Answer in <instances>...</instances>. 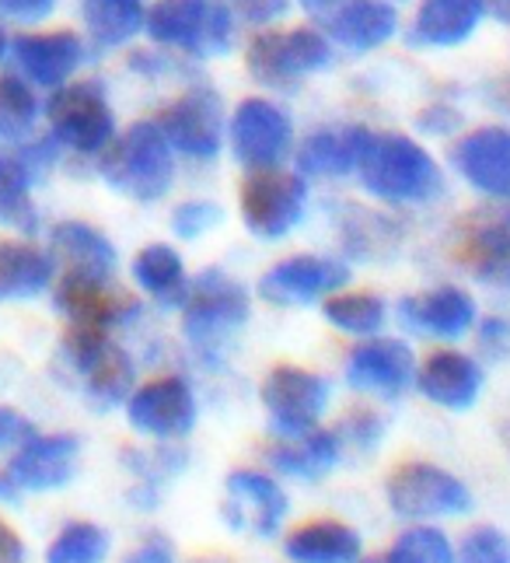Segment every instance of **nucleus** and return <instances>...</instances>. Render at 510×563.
<instances>
[{"mask_svg": "<svg viewBox=\"0 0 510 563\" xmlns=\"http://www.w3.org/2000/svg\"><path fill=\"white\" fill-rule=\"evenodd\" d=\"M483 0H420L409 43L413 46H462L483 22Z\"/></svg>", "mask_w": 510, "mask_h": 563, "instance_id": "c85d7f7f", "label": "nucleus"}, {"mask_svg": "<svg viewBox=\"0 0 510 563\" xmlns=\"http://www.w3.org/2000/svg\"><path fill=\"white\" fill-rule=\"evenodd\" d=\"M60 364L81 382L85 399L98 413L123 406L136 388V364L112 340L109 329L95 325H67L60 340Z\"/></svg>", "mask_w": 510, "mask_h": 563, "instance_id": "7ed1b4c3", "label": "nucleus"}, {"mask_svg": "<svg viewBox=\"0 0 510 563\" xmlns=\"http://www.w3.org/2000/svg\"><path fill=\"white\" fill-rule=\"evenodd\" d=\"M284 556L290 563H361L364 539L346 521L319 518L304 521L284 539Z\"/></svg>", "mask_w": 510, "mask_h": 563, "instance_id": "a878e982", "label": "nucleus"}, {"mask_svg": "<svg viewBox=\"0 0 510 563\" xmlns=\"http://www.w3.org/2000/svg\"><path fill=\"white\" fill-rule=\"evenodd\" d=\"M53 8H56V0H0V14L11 18V22H22V25L46 22Z\"/></svg>", "mask_w": 510, "mask_h": 563, "instance_id": "a18cd8bd", "label": "nucleus"}, {"mask_svg": "<svg viewBox=\"0 0 510 563\" xmlns=\"http://www.w3.org/2000/svg\"><path fill=\"white\" fill-rule=\"evenodd\" d=\"M158 126L168 137L171 151L192 162H213L224 144V102L221 95L196 85L175 102H168L158 115Z\"/></svg>", "mask_w": 510, "mask_h": 563, "instance_id": "9b49d317", "label": "nucleus"}, {"mask_svg": "<svg viewBox=\"0 0 510 563\" xmlns=\"http://www.w3.org/2000/svg\"><path fill=\"white\" fill-rule=\"evenodd\" d=\"M123 465L133 476V487L126 490V500L136 511H154L162 504L165 487L182 476V470L189 465V452L179 449V444H154V449H126Z\"/></svg>", "mask_w": 510, "mask_h": 563, "instance_id": "cd10ccee", "label": "nucleus"}, {"mask_svg": "<svg viewBox=\"0 0 510 563\" xmlns=\"http://www.w3.org/2000/svg\"><path fill=\"white\" fill-rule=\"evenodd\" d=\"M319 14L329 43L350 53H370L399 32V11L388 0H332Z\"/></svg>", "mask_w": 510, "mask_h": 563, "instance_id": "4be33fe9", "label": "nucleus"}, {"mask_svg": "<svg viewBox=\"0 0 510 563\" xmlns=\"http://www.w3.org/2000/svg\"><path fill=\"white\" fill-rule=\"evenodd\" d=\"M263 406L269 413V431L277 438H301L315 431L329 410L332 388L319 372L298 364H277L263 378Z\"/></svg>", "mask_w": 510, "mask_h": 563, "instance_id": "1a4fd4ad", "label": "nucleus"}, {"mask_svg": "<svg viewBox=\"0 0 510 563\" xmlns=\"http://www.w3.org/2000/svg\"><path fill=\"white\" fill-rule=\"evenodd\" d=\"M112 536L98 521H67L46 547V563H106Z\"/></svg>", "mask_w": 510, "mask_h": 563, "instance_id": "e433bc0d", "label": "nucleus"}, {"mask_svg": "<svg viewBox=\"0 0 510 563\" xmlns=\"http://www.w3.org/2000/svg\"><path fill=\"white\" fill-rule=\"evenodd\" d=\"M53 256L64 260V269L112 277L115 274V245L88 221H60L49 231Z\"/></svg>", "mask_w": 510, "mask_h": 563, "instance_id": "2f4dec72", "label": "nucleus"}, {"mask_svg": "<svg viewBox=\"0 0 510 563\" xmlns=\"http://www.w3.org/2000/svg\"><path fill=\"white\" fill-rule=\"evenodd\" d=\"M479 346L486 351V357H503L510 351V322L494 316L479 325Z\"/></svg>", "mask_w": 510, "mask_h": 563, "instance_id": "49530a36", "label": "nucleus"}, {"mask_svg": "<svg viewBox=\"0 0 510 563\" xmlns=\"http://www.w3.org/2000/svg\"><path fill=\"white\" fill-rule=\"evenodd\" d=\"M361 563H455V547L430 521H417L413 529L399 532L391 550L364 556Z\"/></svg>", "mask_w": 510, "mask_h": 563, "instance_id": "c9c22d12", "label": "nucleus"}, {"mask_svg": "<svg viewBox=\"0 0 510 563\" xmlns=\"http://www.w3.org/2000/svg\"><path fill=\"white\" fill-rule=\"evenodd\" d=\"M483 4H486V11H494L500 22L510 25V0H483Z\"/></svg>", "mask_w": 510, "mask_h": 563, "instance_id": "603ef678", "label": "nucleus"}, {"mask_svg": "<svg viewBox=\"0 0 510 563\" xmlns=\"http://www.w3.org/2000/svg\"><path fill=\"white\" fill-rule=\"evenodd\" d=\"M98 176L126 200H162L175 183V151L158 120H141L115 133L112 144L98 154Z\"/></svg>", "mask_w": 510, "mask_h": 563, "instance_id": "f257e3e1", "label": "nucleus"}, {"mask_svg": "<svg viewBox=\"0 0 510 563\" xmlns=\"http://www.w3.org/2000/svg\"><path fill=\"white\" fill-rule=\"evenodd\" d=\"M35 172L25 165V158L11 144L0 151V224H8L22 235H35L38 231V210L32 203V186Z\"/></svg>", "mask_w": 510, "mask_h": 563, "instance_id": "473e14b6", "label": "nucleus"}, {"mask_svg": "<svg viewBox=\"0 0 510 563\" xmlns=\"http://www.w3.org/2000/svg\"><path fill=\"white\" fill-rule=\"evenodd\" d=\"M301 4H304V8H311V11H322V8H329V4H332V0H301Z\"/></svg>", "mask_w": 510, "mask_h": 563, "instance_id": "6e6d98bb", "label": "nucleus"}, {"mask_svg": "<svg viewBox=\"0 0 510 563\" xmlns=\"http://www.w3.org/2000/svg\"><path fill=\"white\" fill-rule=\"evenodd\" d=\"M77 459H81V438L77 434H32L22 441L8 459L4 476L14 490L22 494H49L64 490L77 476Z\"/></svg>", "mask_w": 510, "mask_h": 563, "instance_id": "dca6fc26", "label": "nucleus"}, {"mask_svg": "<svg viewBox=\"0 0 510 563\" xmlns=\"http://www.w3.org/2000/svg\"><path fill=\"white\" fill-rule=\"evenodd\" d=\"M8 56L14 60L18 74L25 77L32 88H60L85 64V43L77 32L56 29V32H25L11 38Z\"/></svg>", "mask_w": 510, "mask_h": 563, "instance_id": "aec40b11", "label": "nucleus"}, {"mask_svg": "<svg viewBox=\"0 0 510 563\" xmlns=\"http://www.w3.org/2000/svg\"><path fill=\"white\" fill-rule=\"evenodd\" d=\"M35 434V427L25 413L11 410V406H0V452L4 449H18L22 441H29Z\"/></svg>", "mask_w": 510, "mask_h": 563, "instance_id": "c03bdc74", "label": "nucleus"}, {"mask_svg": "<svg viewBox=\"0 0 510 563\" xmlns=\"http://www.w3.org/2000/svg\"><path fill=\"white\" fill-rule=\"evenodd\" d=\"M43 109L49 120V133L64 151L91 158V154H102L115 137V112L98 81H67L53 88Z\"/></svg>", "mask_w": 510, "mask_h": 563, "instance_id": "6e6552de", "label": "nucleus"}, {"mask_svg": "<svg viewBox=\"0 0 510 563\" xmlns=\"http://www.w3.org/2000/svg\"><path fill=\"white\" fill-rule=\"evenodd\" d=\"M120 563H179V560H175V547L168 536L151 532V536H144L141 547H133Z\"/></svg>", "mask_w": 510, "mask_h": 563, "instance_id": "37998d69", "label": "nucleus"}, {"mask_svg": "<svg viewBox=\"0 0 510 563\" xmlns=\"http://www.w3.org/2000/svg\"><path fill=\"white\" fill-rule=\"evenodd\" d=\"M399 322L417 336L434 340H462L476 325V298L465 287L444 284L423 290L399 305Z\"/></svg>", "mask_w": 510, "mask_h": 563, "instance_id": "5701e85b", "label": "nucleus"}, {"mask_svg": "<svg viewBox=\"0 0 510 563\" xmlns=\"http://www.w3.org/2000/svg\"><path fill=\"white\" fill-rule=\"evenodd\" d=\"M370 141H375V130H367L361 123L315 130L298 147L301 176H319V179H343V176H350V172L361 168Z\"/></svg>", "mask_w": 510, "mask_h": 563, "instance_id": "393cba45", "label": "nucleus"}, {"mask_svg": "<svg viewBox=\"0 0 510 563\" xmlns=\"http://www.w3.org/2000/svg\"><path fill=\"white\" fill-rule=\"evenodd\" d=\"M130 70H136V74H144V77H165V74H171V70H179V64L171 60L168 53H151V49H136V53H130Z\"/></svg>", "mask_w": 510, "mask_h": 563, "instance_id": "09e8293b", "label": "nucleus"}, {"mask_svg": "<svg viewBox=\"0 0 510 563\" xmlns=\"http://www.w3.org/2000/svg\"><path fill=\"white\" fill-rule=\"evenodd\" d=\"M332 64V43L322 29H263L245 49V67L263 88H290Z\"/></svg>", "mask_w": 510, "mask_h": 563, "instance_id": "0eeeda50", "label": "nucleus"}, {"mask_svg": "<svg viewBox=\"0 0 510 563\" xmlns=\"http://www.w3.org/2000/svg\"><path fill=\"white\" fill-rule=\"evenodd\" d=\"M388 508L406 521L462 518L476 508V497L465 483L434 462H402L385 479Z\"/></svg>", "mask_w": 510, "mask_h": 563, "instance_id": "423d86ee", "label": "nucleus"}, {"mask_svg": "<svg viewBox=\"0 0 510 563\" xmlns=\"http://www.w3.org/2000/svg\"><path fill=\"white\" fill-rule=\"evenodd\" d=\"M221 515L231 532H245L255 539H277L290 515V500L269 473L234 470L224 479Z\"/></svg>", "mask_w": 510, "mask_h": 563, "instance_id": "2eb2a0df", "label": "nucleus"}, {"mask_svg": "<svg viewBox=\"0 0 510 563\" xmlns=\"http://www.w3.org/2000/svg\"><path fill=\"white\" fill-rule=\"evenodd\" d=\"M248 322V295L245 287L228 277L224 269H203L189 284V298L182 305V333L189 346L203 357V364H218L228 343L242 333Z\"/></svg>", "mask_w": 510, "mask_h": 563, "instance_id": "20e7f679", "label": "nucleus"}, {"mask_svg": "<svg viewBox=\"0 0 510 563\" xmlns=\"http://www.w3.org/2000/svg\"><path fill=\"white\" fill-rule=\"evenodd\" d=\"M340 438L343 444H357V449L370 452V449H378V441L385 438V420L370 410H353L340 427Z\"/></svg>", "mask_w": 510, "mask_h": 563, "instance_id": "a19ab883", "label": "nucleus"}, {"mask_svg": "<svg viewBox=\"0 0 510 563\" xmlns=\"http://www.w3.org/2000/svg\"><path fill=\"white\" fill-rule=\"evenodd\" d=\"M14 494H18V490L11 487V479H8L4 473H0V500H11Z\"/></svg>", "mask_w": 510, "mask_h": 563, "instance_id": "864d4df0", "label": "nucleus"}, {"mask_svg": "<svg viewBox=\"0 0 510 563\" xmlns=\"http://www.w3.org/2000/svg\"><path fill=\"white\" fill-rule=\"evenodd\" d=\"M455 563H510V536L497 526H476L455 547Z\"/></svg>", "mask_w": 510, "mask_h": 563, "instance_id": "58836bf2", "label": "nucleus"}, {"mask_svg": "<svg viewBox=\"0 0 510 563\" xmlns=\"http://www.w3.org/2000/svg\"><path fill=\"white\" fill-rule=\"evenodd\" d=\"M196 417H200V402H196L192 385L179 375H162L144 385H136L126 399V420L136 434L154 441H179L186 438Z\"/></svg>", "mask_w": 510, "mask_h": 563, "instance_id": "ddd939ff", "label": "nucleus"}, {"mask_svg": "<svg viewBox=\"0 0 510 563\" xmlns=\"http://www.w3.org/2000/svg\"><path fill=\"white\" fill-rule=\"evenodd\" d=\"M144 32L186 56H224L234 46V14L228 0H158L147 11Z\"/></svg>", "mask_w": 510, "mask_h": 563, "instance_id": "39448f33", "label": "nucleus"}, {"mask_svg": "<svg viewBox=\"0 0 510 563\" xmlns=\"http://www.w3.org/2000/svg\"><path fill=\"white\" fill-rule=\"evenodd\" d=\"M228 8L234 14V22L266 29V25H277L280 18H287L290 0H228Z\"/></svg>", "mask_w": 510, "mask_h": 563, "instance_id": "79ce46f5", "label": "nucleus"}, {"mask_svg": "<svg viewBox=\"0 0 510 563\" xmlns=\"http://www.w3.org/2000/svg\"><path fill=\"white\" fill-rule=\"evenodd\" d=\"M53 305L70 325H95V329H120L141 316V301L123 295L112 277L81 274V269H64L53 284Z\"/></svg>", "mask_w": 510, "mask_h": 563, "instance_id": "4468645a", "label": "nucleus"}, {"mask_svg": "<svg viewBox=\"0 0 510 563\" xmlns=\"http://www.w3.org/2000/svg\"><path fill=\"white\" fill-rule=\"evenodd\" d=\"M81 18L98 49H115L144 32L147 8L144 0H81Z\"/></svg>", "mask_w": 510, "mask_h": 563, "instance_id": "72a5a7b5", "label": "nucleus"}, {"mask_svg": "<svg viewBox=\"0 0 510 563\" xmlns=\"http://www.w3.org/2000/svg\"><path fill=\"white\" fill-rule=\"evenodd\" d=\"M489 99H494L503 112H510V77H503V81L494 85V91H489Z\"/></svg>", "mask_w": 510, "mask_h": 563, "instance_id": "3c124183", "label": "nucleus"}, {"mask_svg": "<svg viewBox=\"0 0 510 563\" xmlns=\"http://www.w3.org/2000/svg\"><path fill=\"white\" fill-rule=\"evenodd\" d=\"M420 130L423 133H434V137H447L451 130H458V123H462V115L455 112V109H447V106H426L423 112H420Z\"/></svg>", "mask_w": 510, "mask_h": 563, "instance_id": "de8ad7c7", "label": "nucleus"}, {"mask_svg": "<svg viewBox=\"0 0 510 563\" xmlns=\"http://www.w3.org/2000/svg\"><path fill=\"white\" fill-rule=\"evenodd\" d=\"M417 378V357L396 336H367L346 357V385L375 399H399Z\"/></svg>", "mask_w": 510, "mask_h": 563, "instance_id": "a211bd4d", "label": "nucleus"}, {"mask_svg": "<svg viewBox=\"0 0 510 563\" xmlns=\"http://www.w3.org/2000/svg\"><path fill=\"white\" fill-rule=\"evenodd\" d=\"M413 382L423 399L441 406V410L462 413V410H473L479 402L486 375L476 357L458 354V351H434L430 357H423Z\"/></svg>", "mask_w": 510, "mask_h": 563, "instance_id": "b1692460", "label": "nucleus"}, {"mask_svg": "<svg viewBox=\"0 0 510 563\" xmlns=\"http://www.w3.org/2000/svg\"><path fill=\"white\" fill-rule=\"evenodd\" d=\"M350 284V266L332 256H287L277 266H269L259 280L263 301L290 308L325 301Z\"/></svg>", "mask_w": 510, "mask_h": 563, "instance_id": "f3484780", "label": "nucleus"}, {"mask_svg": "<svg viewBox=\"0 0 510 563\" xmlns=\"http://www.w3.org/2000/svg\"><path fill=\"white\" fill-rule=\"evenodd\" d=\"M357 172L370 197L385 203H426L444 192V176L434 154L402 133H375Z\"/></svg>", "mask_w": 510, "mask_h": 563, "instance_id": "f03ea898", "label": "nucleus"}, {"mask_svg": "<svg viewBox=\"0 0 510 563\" xmlns=\"http://www.w3.org/2000/svg\"><path fill=\"white\" fill-rule=\"evenodd\" d=\"M56 263L46 249L32 242L4 239L0 242V305L4 301H29L53 287Z\"/></svg>", "mask_w": 510, "mask_h": 563, "instance_id": "c756f323", "label": "nucleus"}, {"mask_svg": "<svg viewBox=\"0 0 510 563\" xmlns=\"http://www.w3.org/2000/svg\"><path fill=\"white\" fill-rule=\"evenodd\" d=\"M228 141L234 162L248 172L280 168L293 147L290 115L269 99H245L231 115Z\"/></svg>", "mask_w": 510, "mask_h": 563, "instance_id": "f8f14e48", "label": "nucleus"}, {"mask_svg": "<svg viewBox=\"0 0 510 563\" xmlns=\"http://www.w3.org/2000/svg\"><path fill=\"white\" fill-rule=\"evenodd\" d=\"M224 221V210L218 203H210V200H186L175 207L171 213V231L179 239L192 242V239H203L207 231H213Z\"/></svg>", "mask_w": 510, "mask_h": 563, "instance_id": "ea45409f", "label": "nucleus"}, {"mask_svg": "<svg viewBox=\"0 0 510 563\" xmlns=\"http://www.w3.org/2000/svg\"><path fill=\"white\" fill-rule=\"evenodd\" d=\"M451 165L476 192L489 200H510V130L479 126L451 147Z\"/></svg>", "mask_w": 510, "mask_h": 563, "instance_id": "412c9836", "label": "nucleus"}, {"mask_svg": "<svg viewBox=\"0 0 510 563\" xmlns=\"http://www.w3.org/2000/svg\"><path fill=\"white\" fill-rule=\"evenodd\" d=\"M25 560H29L25 539L18 536L14 526H8V521L0 518V563H25Z\"/></svg>", "mask_w": 510, "mask_h": 563, "instance_id": "8fccbe9b", "label": "nucleus"}, {"mask_svg": "<svg viewBox=\"0 0 510 563\" xmlns=\"http://www.w3.org/2000/svg\"><path fill=\"white\" fill-rule=\"evenodd\" d=\"M308 207L304 176L284 168L248 172L242 183V221L255 239H284L301 224Z\"/></svg>", "mask_w": 510, "mask_h": 563, "instance_id": "9d476101", "label": "nucleus"}, {"mask_svg": "<svg viewBox=\"0 0 510 563\" xmlns=\"http://www.w3.org/2000/svg\"><path fill=\"white\" fill-rule=\"evenodd\" d=\"M8 46H11V38H8L4 25H0V60H4V56H8Z\"/></svg>", "mask_w": 510, "mask_h": 563, "instance_id": "5fc2aeb1", "label": "nucleus"}, {"mask_svg": "<svg viewBox=\"0 0 510 563\" xmlns=\"http://www.w3.org/2000/svg\"><path fill=\"white\" fill-rule=\"evenodd\" d=\"M343 438L340 431H325V427H315L301 438H277V444L269 449V465L277 470L280 476L290 479H322L340 465L343 459Z\"/></svg>", "mask_w": 510, "mask_h": 563, "instance_id": "bb28decb", "label": "nucleus"}, {"mask_svg": "<svg viewBox=\"0 0 510 563\" xmlns=\"http://www.w3.org/2000/svg\"><path fill=\"white\" fill-rule=\"evenodd\" d=\"M322 312L329 325H336L340 333L364 336V340L378 336L388 319V308L378 295H370V290H346V287L325 298Z\"/></svg>", "mask_w": 510, "mask_h": 563, "instance_id": "f704fd0d", "label": "nucleus"}, {"mask_svg": "<svg viewBox=\"0 0 510 563\" xmlns=\"http://www.w3.org/2000/svg\"><path fill=\"white\" fill-rule=\"evenodd\" d=\"M455 263L479 284L510 290V207L476 213L458 228Z\"/></svg>", "mask_w": 510, "mask_h": 563, "instance_id": "6ab92c4d", "label": "nucleus"}, {"mask_svg": "<svg viewBox=\"0 0 510 563\" xmlns=\"http://www.w3.org/2000/svg\"><path fill=\"white\" fill-rule=\"evenodd\" d=\"M133 280L158 308H182L189 298V274L182 256L165 242L144 245L133 260Z\"/></svg>", "mask_w": 510, "mask_h": 563, "instance_id": "7c9ffc66", "label": "nucleus"}, {"mask_svg": "<svg viewBox=\"0 0 510 563\" xmlns=\"http://www.w3.org/2000/svg\"><path fill=\"white\" fill-rule=\"evenodd\" d=\"M38 106L35 88L25 81L22 74H0V141H25L32 137V126L38 120Z\"/></svg>", "mask_w": 510, "mask_h": 563, "instance_id": "4c0bfd02", "label": "nucleus"}]
</instances>
